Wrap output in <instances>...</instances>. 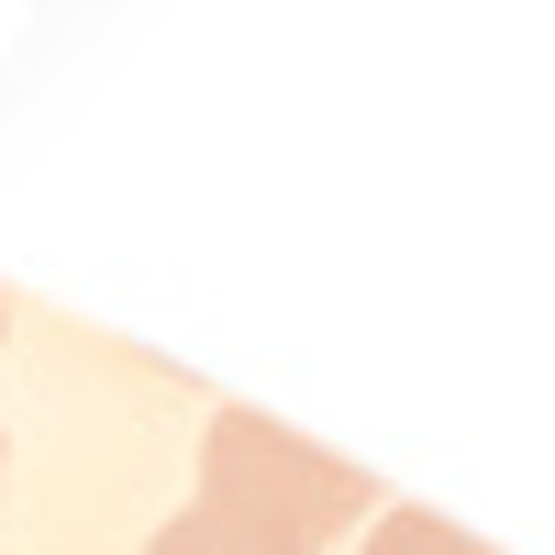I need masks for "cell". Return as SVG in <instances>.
<instances>
[{
    "label": "cell",
    "instance_id": "2",
    "mask_svg": "<svg viewBox=\"0 0 555 555\" xmlns=\"http://www.w3.org/2000/svg\"><path fill=\"white\" fill-rule=\"evenodd\" d=\"M356 555H500V544L455 533L444 512H378V522H366V544H356Z\"/></svg>",
    "mask_w": 555,
    "mask_h": 555
},
{
    "label": "cell",
    "instance_id": "1",
    "mask_svg": "<svg viewBox=\"0 0 555 555\" xmlns=\"http://www.w3.org/2000/svg\"><path fill=\"white\" fill-rule=\"evenodd\" d=\"M378 512V478L322 455L311 434L267 423V411H211L201 434V489L190 512L156 522L145 555H322L334 533H356Z\"/></svg>",
    "mask_w": 555,
    "mask_h": 555
},
{
    "label": "cell",
    "instance_id": "3",
    "mask_svg": "<svg viewBox=\"0 0 555 555\" xmlns=\"http://www.w3.org/2000/svg\"><path fill=\"white\" fill-rule=\"evenodd\" d=\"M0 467H12V455H0Z\"/></svg>",
    "mask_w": 555,
    "mask_h": 555
}]
</instances>
